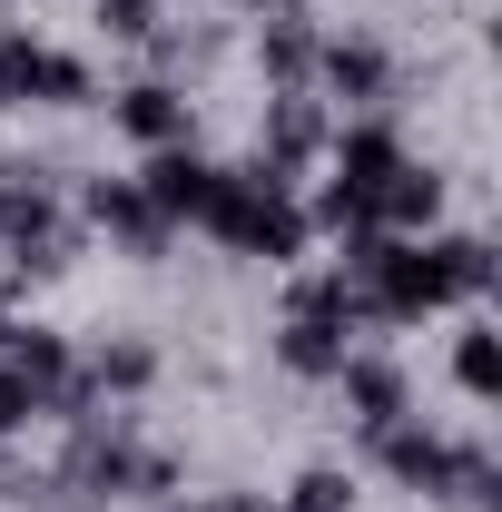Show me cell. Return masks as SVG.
<instances>
[{
    "instance_id": "cell-21",
    "label": "cell",
    "mask_w": 502,
    "mask_h": 512,
    "mask_svg": "<svg viewBox=\"0 0 502 512\" xmlns=\"http://www.w3.org/2000/svg\"><path fill=\"white\" fill-rule=\"evenodd\" d=\"M0 493H10V473H0Z\"/></svg>"
},
{
    "instance_id": "cell-14",
    "label": "cell",
    "mask_w": 502,
    "mask_h": 512,
    "mask_svg": "<svg viewBox=\"0 0 502 512\" xmlns=\"http://www.w3.org/2000/svg\"><path fill=\"white\" fill-rule=\"evenodd\" d=\"M434 217H443V178L404 158V168L384 178V197H375V227H384V237H424Z\"/></svg>"
},
{
    "instance_id": "cell-11",
    "label": "cell",
    "mask_w": 502,
    "mask_h": 512,
    "mask_svg": "<svg viewBox=\"0 0 502 512\" xmlns=\"http://www.w3.org/2000/svg\"><path fill=\"white\" fill-rule=\"evenodd\" d=\"M109 119H119L138 148H178V138H188V99H178L168 79H128L119 99H109Z\"/></svg>"
},
{
    "instance_id": "cell-19",
    "label": "cell",
    "mask_w": 502,
    "mask_h": 512,
    "mask_svg": "<svg viewBox=\"0 0 502 512\" xmlns=\"http://www.w3.org/2000/svg\"><path fill=\"white\" fill-rule=\"evenodd\" d=\"M227 10H296V0H227Z\"/></svg>"
},
{
    "instance_id": "cell-3",
    "label": "cell",
    "mask_w": 502,
    "mask_h": 512,
    "mask_svg": "<svg viewBox=\"0 0 502 512\" xmlns=\"http://www.w3.org/2000/svg\"><path fill=\"white\" fill-rule=\"evenodd\" d=\"M89 69L69 50H40L30 30H0V109H79Z\"/></svg>"
},
{
    "instance_id": "cell-9",
    "label": "cell",
    "mask_w": 502,
    "mask_h": 512,
    "mask_svg": "<svg viewBox=\"0 0 502 512\" xmlns=\"http://www.w3.org/2000/svg\"><path fill=\"white\" fill-rule=\"evenodd\" d=\"M306 89L345 99V109H384V89H394V60H384L375 40H325V50H315V79H306Z\"/></svg>"
},
{
    "instance_id": "cell-1",
    "label": "cell",
    "mask_w": 502,
    "mask_h": 512,
    "mask_svg": "<svg viewBox=\"0 0 502 512\" xmlns=\"http://www.w3.org/2000/svg\"><path fill=\"white\" fill-rule=\"evenodd\" d=\"M483 286H493V247L483 237H384L375 266L355 276L365 316H384V325H424L453 296H483Z\"/></svg>"
},
{
    "instance_id": "cell-4",
    "label": "cell",
    "mask_w": 502,
    "mask_h": 512,
    "mask_svg": "<svg viewBox=\"0 0 502 512\" xmlns=\"http://www.w3.org/2000/svg\"><path fill=\"white\" fill-rule=\"evenodd\" d=\"M375 463L404 483V493L453 503V493H463V463H473V444H443V434H424V424L404 414V424H384V434H375Z\"/></svg>"
},
{
    "instance_id": "cell-13",
    "label": "cell",
    "mask_w": 502,
    "mask_h": 512,
    "mask_svg": "<svg viewBox=\"0 0 502 512\" xmlns=\"http://www.w3.org/2000/svg\"><path fill=\"white\" fill-rule=\"evenodd\" d=\"M315 20L306 10H266V40H256V60H266V89H306L315 79Z\"/></svg>"
},
{
    "instance_id": "cell-15",
    "label": "cell",
    "mask_w": 502,
    "mask_h": 512,
    "mask_svg": "<svg viewBox=\"0 0 502 512\" xmlns=\"http://www.w3.org/2000/svg\"><path fill=\"white\" fill-rule=\"evenodd\" d=\"M453 384H463L473 404H493V394H502V345H493V325H463V335H453Z\"/></svg>"
},
{
    "instance_id": "cell-2",
    "label": "cell",
    "mask_w": 502,
    "mask_h": 512,
    "mask_svg": "<svg viewBox=\"0 0 502 512\" xmlns=\"http://www.w3.org/2000/svg\"><path fill=\"white\" fill-rule=\"evenodd\" d=\"M207 237H227L237 256H266V266H296L306 256V207L276 188L266 168H217L207 178V207H197Z\"/></svg>"
},
{
    "instance_id": "cell-7",
    "label": "cell",
    "mask_w": 502,
    "mask_h": 512,
    "mask_svg": "<svg viewBox=\"0 0 502 512\" xmlns=\"http://www.w3.org/2000/svg\"><path fill=\"white\" fill-rule=\"evenodd\" d=\"M0 365L30 384V404H40V414H60V394L79 384V355H69V335H50V325H10Z\"/></svg>"
},
{
    "instance_id": "cell-8",
    "label": "cell",
    "mask_w": 502,
    "mask_h": 512,
    "mask_svg": "<svg viewBox=\"0 0 502 512\" xmlns=\"http://www.w3.org/2000/svg\"><path fill=\"white\" fill-rule=\"evenodd\" d=\"M207 178H217V158H197L188 138H178V148H148V168H138V197H148L168 227H188L197 207H207Z\"/></svg>"
},
{
    "instance_id": "cell-17",
    "label": "cell",
    "mask_w": 502,
    "mask_h": 512,
    "mask_svg": "<svg viewBox=\"0 0 502 512\" xmlns=\"http://www.w3.org/2000/svg\"><path fill=\"white\" fill-rule=\"evenodd\" d=\"M30 414H40V404H30V384L0 365V444H10V434H30Z\"/></svg>"
},
{
    "instance_id": "cell-10",
    "label": "cell",
    "mask_w": 502,
    "mask_h": 512,
    "mask_svg": "<svg viewBox=\"0 0 502 512\" xmlns=\"http://www.w3.org/2000/svg\"><path fill=\"white\" fill-rule=\"evenodd\" d=\"M335 384H345V414L365 424V444H375L384 424H404V414H414L404 365H384V355H345V365H335Z\"/></svg>"
},
{
    "instance_id": "cell-20",
    "label": "cell",
    "mask_w": 502,
    "mask_h": 512,
    "mask_svg": "<svg viewBox=\"0 0 502 512\" xmlns=\"http://www.w3.org/2000/svg\"><path fill=\"white\" fill-rule=\"evenodd\" d=\"M0 345H10V316H0Z\"/></svg>"
},
{
    "instance_id": "cell-5",
    "label": "cell",
    "mask_w": 502,
    "mask_h": 512,
    "mask_svg": "<svg viewBox=\"0 0 502 512\" xmlns=\"http://www.w3.org/2000/svg\"><path fill=\"white\" fill-rule=\"evenodd\" d=\"M315 148H325V109H315V89H276V99H266V128H256V158H247V168H266L276 188H296V168H306Z\"/></svg>"
},
{
    "instance_id": "cell-16",
    "label": "cell",
    "mask_w": 502,
    "mask_h": 512,
    "mask_svg": "<svg viewBox=\"0 0 502 512\" xmlns=\"http://www.w3.org/2000/svg\"><path fill=\"white\" fill-rule=\"evenodd\" d=\"M109 40H158V0H89Z\"/></svg>"
},
{
    "instance_id": "cell-18",
    "label": "cell",
    "mask_w": 502,
    "mask_h": 512,
    "mask_svg": "<svg viewBox=\"0 0 502 512\" xmlns=\"http://www.w3.org/2000/svg\"><path fill=\"white\" fill-rule=\"evenodd\" d=\"M168 512H266V493H217V503H168Z\"/></svg>"
},
{
    "instance_id": "cell-6",
    "label": "cell",
    "mask_w": 502,
    "mask_h": 512,
    "mask_svg": "<svg viewBox=\"0 0 502 512\" xmlns=\"http://www.w3.org/2000/svg\"><path fill=\"white\" fill-rule=\"evenodd\" d=\"M79 207H89V227H99V237H119L128 256H168V237H178V227L138 197V178H89Z\"/></svg>"
},
{
    "instance_id": "cell-12",
    "label": "cell",
    "mask_w": 502,
    "mask_h": 512,
    "mask_svg": "<svg viewBox=\"0 0 502 512\" xmlns=\"http://www.w3.org/2000/svg\"><path fill=\"white\" fill-rule=\"evenodd\" d=\"M345 355H355V345H345V325H335V316H286V325H276V365L306 375V384H335Z\"/></svg>"
}]
</instances>
